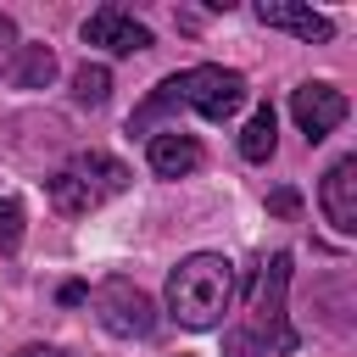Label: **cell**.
Segmentation results:
<instances>
[{
	"label": "cell",
	"mask_w": 357,
	"mask_h": 357,
	"mask_svg": "<svg viewBox=\"0 0 357 357\" xmlns=\"http://www.w3.org/2000/svg\"><path fill=\"white\" fill-rule=\"evenodd\" d=\"M284 296H290V251H273L251 279L240 324L223 335V357H290L301 335L284 312Z\"/></svg>",
	"instance_id": "1"
},
{
	"label": "cell",
	"mask_w": 357,
	"mask_h": 357,
	"mask_svg": "<svg viewBox=\"0 0 357 357\" xmlns=\"http://www.w3.org/2000/svg\"><path fill=\"white\" fill-rule=\"evenodd\" d=\"M240 100H245V78H240L234 67L201 61V67H184V73L162 78V84L134 106L128 134H145L151 123H162V117H173V112H201L206 123H223V117L240 112Z\"/></svg>",
	"instance_id": "2"
},
{
	"label": "cell",
	"mask_w": 357,
	"mask_h": 357,
	"mask_svg": "<svg viewBox=\"0 0 357 357\" xmlns=\"http://www.w3.org/2000/svg\"><path fill=\"white\" fill-rule=\"evenodd\" d=\"M234 296V262L218 251H190L167 273V318L184 329H218Z\"/></svg>",
	"instance_id": "3"
},
{
	"label": "cell",
	"mask_w": 357,
	"mask_h": 357,
	"mask_svg": "<svg viewBox=\"0 0 357 357\" xmlns=\"http://www.w3.org/2000/svg\"><path fill=\"white\" fill-rule=\"evenodd\" d=\"M128 190V167L112 156V151H78L67 167L50 173V206L67 212V218H84L95 206H106L112 195Z\"/></svg>",
	"instance_id": "4"
},
{
	"label": "cell",
	"mask_w": 357,
	"mask_h": 357,
	"mask_svg": "<svg viewBox=\"0 0 357 357\" xmlns=\"http://www.w3.org/2000/svg\"><path fill=\"white\" fill-rule=\"evenodd\" d=\"M95 312H100V324L112 329V335H123V340H151L156 335V301L134 284V279H123V273H112V279H100L95 284Z\"/></svg>",
	"instance_id": "5"
},
{
	"label": "cell",
	"mask_w": 357,
	"mask_h": 357,
	"mask_svg": "<svg viewBox=\"0 0 357 357\" xmlns=\"http://www.w3.org/2000/svg\"><path fill=\"white\" fill-rule=\"evenodd\" d=\"M346 112H351V100L335 89V84H296L290 89V117H296V128L307 134V145H318V139H329L340 123H346Z\"/></svg>",
	"instance_id": "6"
},
{
	"label": "cell",
	"mask_w": 357,
	"mask_h": 357,
	"mask_svg": "<svg viewBox=\"0 0 357 357\" xmlns=\"http://www.w3.org/2000/svg\"><path fill=\"white\" fill-rule=\"evenodd\" d=\"M84 45H100L106 56H134L151 45V28L134 22V11H123V6H100L84 22Z\"/></svg>",
	"instance_id": "7"
},
{
	"label": "cell",
	"mask_w": 357,
	"mask_h": 357,
	"mask_svg": "<svg viewBox=\"0 0 357 357\" xmlns=\"http://www.w3.org/2000/svg\"><path fill=\"white\" fill-rule=\"evenodd\" d=\"M257 22L279 28V33L301 39V45H329L335 39V22L324 11H312V6H301V0H257Z\"/></svg>",
	"instance_id": "8"
},
{
	"label": "cell",
	"mask_w": 357,
	"mask_h": 357,
	"mask_svg": "<svg viewBox=\"0 0 357 357\" xmlns=\"http://www.w3.org/2000/svg\"><path fill=\"white\" fill-rule=\"evenodd\" d=\"M318 206L335 223V234H357V156H340L324 184H318Z\"/></svg>",
	"instance_id": "9"
},
{
	"label": "cell",
	"mask_w": 357,
	"mask_h": 357,
	"mask_svg": "<svg viewBox=\"0 0 357 357\" xmlns=\"http://www.w3.org/2000/svg\"><path fill=\"white\" fill-rule=\"evenodd\" d=\"M145 162H151V173H156V178H184V173H195V167H201V145H195V134L167 128V134H151Z\"/></svg>",
	"instance_id": "10"
},
{
	"label": "cell",
	"mask_w": 357,
	"mask_h": 357,
	"mask_svg": "<svg viewBox=\"0 0 357 357\" xmlns=\"http://www.w3.org/2000/svg\"><path fill=\"white\" fill-rule=\"evenodd\" d=\"M0 78H6L11 89H45V84L56 78V50H50V45H17L11 61L0 67Z\"/></svg>",
	"instance_id": "11"
},
{
	"label": "cell",
	"mask_w": 357,
	"mask_h": 357,
	"mask_svg": "<svg viewBox=\"0 0 357 357\" xmlns=\"http://www.w3.org/2000/svg\"><path fill=\"white\" fill-rule=\"evenodd\" d=\"M273 139H279V117H273V106H257L245 117V128H240V156L245 162H268L273 156Z\"/></svg>",
	"instance_id": "12"
},
{
	"label": "cell",
	"mask_w": 357,
	"mask_h": 357,
	"mask_svg": "<svg viewBox=\"0 0 357 357\" xmlns=\"http://www.w3.org/2000/svg\"><path fill=\"white\" fill-rule=\"evenodd\" d=\"M106 95H112V73H106L100 61H84V67L73 73V100H78V106H106Z\"/></svg>",
	"instance_id": "13"
},
{
	"label": "cell",
	"mask_w": 357,
	"mask_h": 357,
	"mask_svg": "<svg viewBox=\"0 0 357 357\" xmlns=\"http://www.w3.org/2000/svg\"><path fill=\"white\" fill-rule=\"evenodd\" d=\"M22 223H28V212H22V201H0V251H17L22 245Z\"/></svg>",
	"instance_id": "14"
},
{
	"label": "cell",
	"mask_w": 357,
	"mask_h": 357,
	"mask_svg": "<svg viewBox=\"0 0 357 357\" xmlns=\"http://www.w3.org/2000/svg\"><path fill=\"white\" fill-rule=\"evenodd\" d=\"M268 212H273V218H296V212H301V195L284 184V190H273V195H268Z\"/></svg>",
	"instance_id": "15"
},
{
	"label": "cell",
	"mask_w": 357,
	"mask_h": 357,
	"mask_svg": "<svg viewBox=\"0 0 357 357\" xmlns=\"http://www.w3.org/2000/svg\"><path fill=\"white\" fill-rule=\"evenodd\" d=\"M56 301H61V307H78V301H89V284H78V279H67V284L56 290Z\"/></svg>",
	"instance_id": "16"
},
{
	"label": "cell",
	"mask_w": 357,
	"mask_h": 357,
	"mask_svg": "<svg viewBox=\"0 0 357 357\" xmlns=\"http://www.w3.org/2000/svg\"><path fill=\"white\" fill-rule=\"evenodd\" d=\"M11 50H17V22L0 11V56H11Z\"/></svg>",
	"instance_id": "17"
},
{
	"label": "cell",
	"mask_w": 357,
	"mask_h": 357,
	"mask_svg": "<svg viewBox=\"0 0 357 357\" xmlns=\"http://www.w3.org/2000/svg\"><path fill=\"white\" fill-rule=\"evenodd\" d=\"M17 357H67V351H61V346H22Z\"/></svg>",
	"instance_id": "18"
}]
</instances>
